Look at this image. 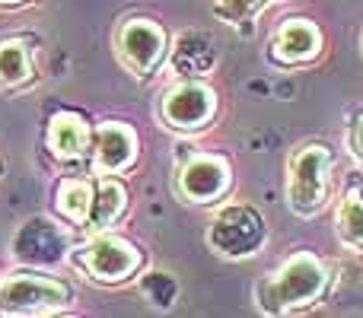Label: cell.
I'll use <instances>...</instances> for the list:
<instances>
[{
    "label": "cell",
    "mask_w": 363,
    "mask_h": 318,
    "mask_svg": "<svg viewBox=\"0 0 363 318\" xmlns=\"http://www.w3.org/2000/svg\"><path fill=\"white\" fill-rule=\"evenodd\" d=\"M345 150L351 162L363 172V112H357L345 127Z\"/></svg>",
    "instance_id": "cell-20"
},
{
    "label": "cell",
    "mask_w": 363,
    "mask_h": 318,
    "mask_svg": "<svg viewBox=\"0 0 363 318\" xmlns=\"http://www.w3.org/2000/svg\"><path fill=\"white\" fill-rule=\"evenodd\" d=\"M322 48H325V35L319 23H313L309 16H290L271 35L268 57L274 67H306L319 61Z\"/></svg>",
    "instance_id": "cell-12"
},
{
    "label": "cell",
    "mask_w": 363,
    "mask_h": 318,
    "mask_svg": "<svg viewBox=\"0 0 363 318\" xmlns=\"http://www.w3.org/2000/svg\"><path fill=\"white\" fill-rule=\"evenodd\" d=\"M38 83L35 55L29 35L0 38V93H29Z\"/></svg>",
    "instance_id": "cell-16"
},
{
    "label": "cell",
    "mask_w": 363,
    "mask_h": 318,
    "mask_svg": "<svg viewBox=\"0 0 363 318\" xmlns=\"http://www.w3.org/2000/svg\"><path fill=\"white\" fill-rule=\"evenodd\" d=\"M204 242H207V249H211V255H217L220 261L242 264L264 251L268 223H264L258 207L239 204V200H226L223 207L213 210L211 223H207V229H204Z\"/></svg>",
    "instance_id": "cell-6"
},
{
    "label": "cell",
    "mask_w": 363,
    "mask_h": 318,
    "mask_svg": "<svg viewBox=\"0 0 363 318\" xmlns=\"http://www.w3.org/2000/svg\"><path fill=\"white\" fill-rule=\"evenodd\" d=\"M0 178H4V159H0Z\"/></svg>",
    "instance_id": "cell-23"
},
{
    "label": "cell",
    "mask_w": 363,
    "mask_h": 318,
    "mask_svg": "<svg viewBox=\"0 0 363 318\" xmlns=\"http://www.w3.org/2000/svg\"><path fill=\"white\" fill-rule=\"evenodd\" d=\"M89 207H93V175L67 172L64 178H57L55 194H51V213L77 236H83L86 229Z\"/></svg>",
    "instance_id": "cell-15"
},
{
    "label": "cell",
    "mask_w": 363,
    "mask_h": 318,
    "mask_svg": "<svg viewBox=\"0 0 363 318\" xmlns=\"http://www.w3.org/2000/svg\"><path fill=\"white\" fill-rule=\"evenodd\" d=\"M220 115V96L207 80H172L157 99V121L179 140L211 131Z\"/></svg>",
    "instance_id": "cell-7"
},
{
    "label": "cell",
    "mask_w": 363,
    "mask_h": 318,
    "mask_svg": "<svg viewBox=\"0 0 363 318\" xmlns=\"http://www.w3.org/2000/svg\"><path fill=\"white\" fill-rule=\"evenodd\" d=\"M360 48H363V38H360Z\"/></svg>",
    "instance_id": "cell-24"
},
{
    "label": "cell",
    "mask_w": 363,
    "mask_h": 318,
    "mask_svg": "<svg viewBox=\"0 0 363 318\" xmlns=\"http://www.w3.org/2000/svg\"><path fill=\"white\" fill-rule=\"evenodd\" d=\"M233 185H236V172L230 157L179 140L172 159V188L182 204L198 210H217L230 200Z\"/></svg>",
    "instance_id": "cell-4"
},
{
    "label": "cell",
    "mask_w": 363,
    "mask_h": 318,
    "mask_svg": "<svg viewBox=\"0 0 363 318\" xmlns=\"http://www.w3.org/2000/svg\"><path fill=\"white\" fill-rule=\"evenodd\" d=\"M277 0H213V13L220 23H226L230 29H236L242 38H249L255 32V23L264 10Z\"/></svg>",
    "instance_id": "cell-18"
},
{
    "label": "cell",
    "mask_w": 363,
    "mask_h": 318,
    "mask_svg": "<svg viewBox=\"0 0 363 318\" xmlns=\"http://www.w3.org/2000/svg\"><path fill=\"white\" fill-rule=\"evenodd\" d=\"M140 162V137L134 125L121 118H106L93 125V157L89 172L108 175V178H125Z\"/></svg>",
    "instance_id": "cell-11"
},
{
    "label": "cell",
    "mask_w": 363,
    "mask_h": 318,
    "mask_svg": "<svg viewBox=\"0 0 363 318\" xmlns=\"http://www.w3.org/2000/svg\"><path fill=\"white\" fill-rule=\"evenodd\" d=\"M335 150L325 140H303L287 153L284 169V200L296 220H315L335 207Z\"/></svg>",
    "instance_id": "cell-2"
},
{
    "label": "cell",
    "mask_w": 363,
    "mask_h": 318,
    "mask_svg": "<svg viewBox=\"0 0 363 318\" xmlns=\"http://www.w3.org/2000/svg\"><path fill=\"white\" fill-rule=\"evenodd\" d=\"M45 153L64 172H89L93 157V121L80 112L61 108L45 125Z\"/></svg>",
    "instance_id": "cell-10"
},
{
    "label": "cell",
    "mask_w": 363,
    "mask_h": 318,
    "mask_svg": "<svg viewBox=\"0 0 363 318\" xmlns=\"http://www.w3.org/2000/svg\"><path fill=\"white\" fill-rule=\"evenodd\" d=\"M138 290L153 309H160V312H169L179 300V283H176V277L166 274V271H144L138 280Z\"/></svg>",
    "instance_id": "cell-19"
},
{
    "label": "cell",
    "mask_w": 363,
    "mask_h": 318,
    "mask_svg": "<svg viewBox=\"0 0 363 318\" xmlns=\"http://www.w3.org/2000/svg\"><path fill=\"white\" fill-rule=\"evenodd\" d=\"M55 318H80V315H70V312H64V315H55Z\"/></svg>",
    "instance_id": "cell-22"
},
{
    "label": "cell",
    "mask_w": 363,
    "mask_h": 318,
    "mask_svg": "<svg viewBox=\"0 0 363 318\" xmlns=\"http://www.w3.org/2000/svg\"><path fill=\"white\" fill-rule=\"evenodd\" d=\"M74 300V287L57 274L16 268L0 277V318H55L67 312Z\"/></svg>",
    "instance_id": "cell-5"
},
{
    "label": "cell",
    "mask_w": 363,
    "mask_h": 318,
    "mask_svg": "<svg viewBox=\"0 0 363 318\" xmlns=\"http://www.w3.org/2000/svg\"><path fill=\"white\" fill-rule=\"evenodd\" d=\"M74 229L61 223L55 213H38L29 217L13 229L10 236V258L16 268L26 271H45L55 274L61 264H67L70 249H74Z\"/></svg>",
    "instance_id": "cell-8"
},
{
    "label": "cell",
    "mask_w": 363,
    "mask_h": 318,
    "mask_svg": "<svg viewBox=\"0 0 363 318\" xmlns=\"http://www.w3.org/2000/svg\"><path fill=\"white\" fill-rule=\"evenodd\" d=\"M338 261L309 249H296L277 268L262 274L252 290V302L262 318H300L319 309L338 283Z\"/></svg>",
    "instance_id": "cell-1"
},
{
    "label": "cell",
    "mask_w": 363,
    "mask_h": 318,
    "mask_svg": "<svg viewBox=\"0 0 363 318\" xmlns=\"http://www.w3.org/2000/svg\"><path fill=\"white\" fill-rule=\"evenodd\" d=\"M172 38L157 19L150 16H128L115 29V57L134 76L147 83L166 67Z\"/></svg>",
    "instance_id": "cell-9"
},
{
    "label": "cell",
    "mask_w": 363,
    "mask_h": 318,
    "mask_svg": "<svg viewBox=\"0 0 363 318\" xmlns=\"http://www.w3.org/2000/svg\"><path fill=\"white\" fill-rule=\"evenodd\" d=\"M332 226L338 242L351 255L363 258V188L360 185L345 181V188H341V194L335 198V207H332Z\"/></svg>",
    "instance_id": "cell-17"
},
{
    "label": "cell",
    "mask_w": 363,
    "mask_h": 318,
    "mask_svg": "<svg viewBox=\"0 0 363 318\" xmlns=\"http://www.w3.org/2000/svg\"><path fill=\"white\" fill-rule=\"evenodd\" d=\"M220 64V51L213 45V38L201 29H185L172 38L169 48V67L172 80H204L217 70Z\"/></svg>",
    "instance_id": "cell-13"
},
{
    "label": "cell",
    "mask_w": 363,
    "mask_h": 318,
    "mask_svg": "<svg viewBox=\"0 0 363 318\" xmlns=\"http://www.w3.org/2000/svg\"><path fill=\"white\" fill-rule=\"evenodd\" d=\"M128 210H131V191H128L125 178L93 175V207H89V220H86L83 236L118 232V226L125 223Z\"/></svg>",
    "instance_id": "cell-14"
},
{
    "label": "cell",
    "mask_w": 363,
    "mask_h": 318,
    "mask_svg": "<svg viewBox=\"0 0 363 318\" xmlns=\"http://www.w3.org/2000/svg\"><path fill=\"white\" fill-rule=\"evenodd\" d=\"M67 268L99 290H121L140 280L147 271V255L121 232L83 236L70 249Z\"/></svg>",
    "instance_id": "cell-3"
},
{
    "label": "cell",
    "mask_w": 363,
    "mask_h": 318,
    "mask_svg": "<svg viewBox=\"0 0 363 318\" xmlns=\"http://www.w3.org/2000/svg\"><path fill=\"white\" fill-rule=\"evenodd\" d=\"M26 4H32V0H0V10H19Z\"/></svg>",
    "instance_id": "cell-21"
}]
</instances>
